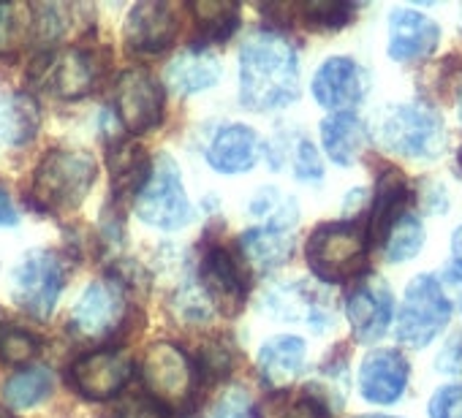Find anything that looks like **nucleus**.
Masks as SVG:
<instances>
[{"instance_id":"14","label":"nucleus","mask_w":462,"mask_h":418,"mask_svg":"<svg viewBox=\"0 0 462 418\" xmlns=\"http://www.w3.org/2000/svg\"><path fill=\"white\" fill-rule=\"evenodd\" d=\"M313 98L332 114L356 109L367 95V77L351 58H329L313 77Z\"/></svg>"},{"instance_id":"32","label":"nucleus","mask_w":462,"mask_h":418,"mask_svg":"<svg viewBox=\"0 0 462 418\" xmlns=\"http://www.w3.org/2000/svg\"><path fill=\"white\" fill-rule=\"evenodd\" d=\"M254 215L264 218V226H273V229H283V232H291L297 226V218H300V209H297V201L283 195L281 190L275 187H264L256 198H254Z\"/></svg>"},{"instance_id":"11","label":"nucleus","mask_w":462,"mask_h":418,"mask_svg":"<svg viewBox=\"0 0 462 418\" xmlns=\"http://www.w3.org/2000/svg\"><path fill=\"white\" fill-rule=\"evenodd\" d=\"M389 44L386 52L394 63L411 66L427 60L440 44V25L419 9L397 6L389 12Z\"/></svg>"},{"instance_id":"27","label":"nucleus","mask_w":462,"mask_h":418,"mask_svg":"<svg viewBox=\"0 0 462 418\" xmlns=\"http://www.w3.org/2000/svg\"><path fill=\"white\" fill-rule=\"evenodd\" d=\"M256 418H329L327 402L316 391H273L256 407Z\"/></svg>"},{"instance_id":"37","label":"nucleus","mask_w":462,"mask_h":418,"mask_svg":"<svg viewBox=\"0 0 462 418\" xmlns=\"http://www.w3.org/2000/svg\"><path fill=\"white\" fill-rule=\"evenodd\" d=\"M440 375H462V337H451L435 359Z\"/></svg>"},{"instance_id":"19","label":"nucleus","mask_w":462,"mask_h":418,"mask_svg":"<svg viewBox=\"0 0 462 418\" xmlns=\"http://www.w3.org/2000/svg\"><path fill=\"white\" fill-rule=\"evenodd\" d=\"M262 155V139L248 125H228L215 133L207 160L220 174H243L251 166H256Z\"/></svg>"},{"instance_id":"31","label":"nucleus","mask_w":462,"mask_h":418,"mask_svg":"<svg viewBox=\"0 0 462 418\" xmlns=\"http://www.w3.org/2000/svg\"><path fill=\"white\" fill-rule=\"evenodd\" d=\"M33 33V12L25 4L0 6V55H14Z\"/></svg>"},{"instance_id":"22","label":"nucleus","mask_w":462,"mask_h":418,"mask_svg":"<svg viewBox=\"0 0 462 418\" xmlns=\"http://www.w3.org/2000/svg\"><path fill=\"white\" fill-rule=\"evenodd\" d=\"M305 359H308V345L302 337L278 334L262 345L259 369H262L264 380H270L273 386H286L289 380H294L302 372Z\"/></svg>"},{"instance_id":"34","label":"nucleus","mask_w":462,"mask_h":418,"mask_svg":"<svg viewBox=\"0 0 462 418\" xmlns=\"http://www.w3.org/2000/svg\"><path fill=\"white\" fill-rule=\"evenodd\" d=\"M42 342L31 332L14 326V323H0V361L6 364H25L39 353Z\"/></svg>"},{"instance_id":"38","label":"nucleus","mask_w":462,"mask_h":418,"mask_svg":"<svg viewBox=\"0 0 462 418\" xmlns=\"http://www.w3.org/2000/svg\"><path fill=\"white\" fill-rule=\"evenodd\" d=\"M421 190H424L421 204H424L427 213H430V215H443L446 209H448L446 187H443L440 182H435V179H424V182H421Z\"/></svg>"},{"instance_id":"18","label":"nucleus","mask_w":462,"mask_h":418,"mask_svg":"<svg viewBox=\"0 0 462 418\" xmlns=\"http://www.w3.org/2000/svg\"><path fill=\"white\" fill-rule=\"evenodd\" d=\"M405 213H411V187H408V179H405V174L400 168L386 166L378 174L373 206H370V215H367L370 245H383L389 229Z\"/></svg>"},{"instance_id":"43","label":"nucleus","mask_w":462,"mask_h":418,"mask_svg":"<svg viewBox=\"0 0 462 418\" xmlns=\"http://www.w3.org/2000/svg\"><path fill=\"white\" fill-rule=\"evenodd\" d=\"M457 120H459V128H462V90H459V98H457Z\"/></svg>"},{"instance_id":"36","label":"nucleus","mask_w":462,"mask_h":418,"mask_svg":"<svg viewBox=\"0 0 462 418\" xmlns=\"http://www.w3.org/2000/svg\"><path fill=\"white\" fill-rule=\"evenodd\" d=\"M430 418H462V383L440 386L427 402Z\"/></svg>"},{"instance_id":"4","label":"nucleus","mask_w":462,"mask_h":418,"mask_svg":"<svg viewBox=\"0 0 462 418\" xmlns=\"http://www.w3.org/2000/svg\"><path fill=\"white\" fill-rule=\"evenodd\" d=\"M96 182V160L85 150H52L36 168L31 198L44 213L74 209Z\"/></svg>"},{"instance_id":"24","label":"nucleus","mask_w":462,"mask_h":418,"mask_svg":"<svg viewBox=\"0 0 462 418\" xmlns=\"http://www.w3.org/2000/svg\"><path fill=\"white\" fill-rule=\"evenodd\" d=\"M220 79V63L215 55L190 50L174 58L166 68V85L180 95H196L209 90Z\"/></svg>"},{"instance_id":"8","label":"nucleus","mask_w":462,"mask_h":418,"mask_svg":"<svg viewBox=\"0 0 462 418\" xmlns=\"http://www.w3.org/2000/svg\"><path fill=\"white\" fill-rule=\"evenodd\" d=\"M136 215L142 223L163 232H177L190 223V201L185 195L180 168L169 155L155 163L147 185L139 190Z\"/></svg>"},{"instance_id":"23","label":"nucleus","mask_w":462,"mask_h":418,"mask_svg":"<svg viewBox=\"0 0 462 418\" xmlns=\"http://www.w3.org/2000/svg\"><path fill=\"white\" fill-rule=\"evenodd\" d=\"M367 131L365 123L354 114V112H340V114H329L321 123V141H324V152L329 155L332 163L337 166H354L362 155Z\"/></svg>"},{"instance_id":"13","label":"nucleus","mask_w":462,"mask_h":418,"mask_svg":"<svg viewBox=\"0 0 462 418\" xmlns=\"http://www.w3.org/2000/svg\"><path fill=\"white\" fill-rule=\"evenodd\" d=\"M134 375V361L123 350L101 348L71 364V383L88 399H112Z\"/></svg>"},{"instance_id":"6","label":"nucleus","mask_w":462,"mask_h":418,"mask_svg":"<svg viewBox=\"0 0 462 418\" xmlns=\"http://www.w3.org/2000/svg\"><path fill=\"white\" fill-rule=\"evenodd\" d=\"M144 386L152 404L166 413H188L196 396V367L188 353L171 342H158L144 356Z\"/></svg>"},{"instance_id":"12","label":"nucleus","mask_w":462,"mask_h":418,"mask_svg":"<svg viewBox=\"0 0 462 418\" xmlns=\"http://www.w3.org/2000/svg\"><path fill=\"white\" fill-rule=\"evenodd\" d=\"M411 380V364L397 348H375L362 359L359 394L370 404H394L402 399Z\"/></svg>"},{"instance_id":"3","label":"nucleus","mask_w":462,"mask_h":418,"mask_svg":"<svg viewBox=\"0 0 462 418\" xmlns=\"http://www.w3.org/2000/svg\"><path fill=\"white\" fill-rule=\"evenodd\" d=\"M370 256V234L367 221L348 218L335 223H321L305 248V259L310 272L329 286H343L367 269Z\"/></svg>"},{"instance_id":"39","label":"nucleus","mask_w":462,"mask_h":418,"mask_svg":"<svg viewBox=\"0 0 462 418\" xmlns=\"http://www.w3.org/2000/svg\"><path fill=\"white\" fill-rule=\"evenodd\" d=\"M245 413H248V396H245V391L235 388L220 399L212 418H245Z\"/></svg>"},{"instance_id":"40","label":"nucleus","mask_w":462,"mask_h":418,"mask_svg":"<svg viewBox=\"0 0 462 418\" xmlns=\"http://www.w3.org/2000/svg\"><path fill=\"white\" fill-rule=\"evenodd\" d=\"M104 418H158V407L144 399H128L115 410H109Z\"/></svg>"},{"instance_id":"45","label":"nucleus","mask_w":462,"mask_h":418,"mask_svg":"<svg viewBox=\"0 0 462 418\" xmlns=\"http://www.w3.org/2000/svg\"><path fill=\"white\" fill-rule=\"evenodd\" d=\"M0 418H12V413H6L4 407H0Z\"/></svg>"},{"instance_id":"20","label":"nucleus","mask_w":462,"mask_h":418,"mask_svg":"<svg viewBox=\"0 0 462 418\" xmlns=\"http://www.w3.org/2000/svg\"><path fill=\"white\" fill-rule=\"evenodd\" d=\"M123 310L120 291L109 283H90L77 299L71 313V326L85 337H101L115 329Z\"/></svg>"},{"instance_id":"44","label":"nucleus","mask_w":462,"mask_h":418,"mask_svg":"<svg viewBox=\"0 0 462 418\" xmlns=\"http://www.w3.org/2000/svg\"><path fill=\"white\" fill-rule=\"evenodd\" d=\"M359 418H400V415H359Z\"/></svg>"},{"instance_id":"2","label":"nucleus","mask_w":462,"mask_h":418,"mask_svg":"<svg viewBox=\"0 0 462 418\" xmlns=\"http://www.w3.org/2000/svg\"><path fill=\"white\" fill-rule=\"evenodd\" d=\"M375 139L383 150L408 160H438L448 150V131L438 109L427 101H405L386 106L375 125Z\"/></svg>"},{"instance_id":"28","label":"nucleus","mask_w":462,"mask_h":418,"mask_svg":"<svg viewBox=\"0 0 462 418\" xmlns=\"http://www.w3.org/2000/svg\"><path fill=\"white\" fill-rule=\"evenodd\" d=\"M421 245H424V226H421V221L416 218V213L411 209V213H405L389 229V234H386L381 248H383L389 264H405V261L419 256Z\"/></svg>"},{"instance_id":"35","label":"nucleus","mask_w":462,"mask_h":418,"mask_svg":"<svg viewBox=\"0 0 462 418\" xmlns=\"http://www.w3.org/2000/svg\"><path fill=\"white\" fill-rule=\"evenodd\" d=\"M294 174H297L300 182H308V185H316V182L324 179L321 155L313 147V141H308V139H300L297 141V150H294Z\"/></svg>"},{"instance_id":"29","label":"nucleus","mask_w":462,"mask_h":418,"mask_svg":"<svg viewBox=\"0 0 462 418\" xmlns=\"http://www.w3.org/2000/svg\"><path fill=\"white\" fill-rule=\"evenodd\" d=\"M52 386H55L52 372L44 369V367H33V369L17 372V375L6 383L4 396H6V402H9L12 407L25 410V407H33V404L44 402V399L52 394Z\"/></svg>"},{"instance_id":"21","label":"nucleus","mask_w":462,"mask_h":418,"mask_svg":"<svg viewBox=\"0 0 462 418\" xmlns=\"http://www.w3.org/2000/svg\"><path fill=\"white\" fill-rule=\"evenodd\" d=\"M44 82L60 98H82L93 90L96 82V60L85 50H69L58 55H47L44 60Z\"/></svg>"},{"instance_id":"42","label":"nucleus","mask_w":462,"mask_h":418,"mask_svg":"<svg viewBox=\"0 0 462 418\" xmlns=\"http://www.w3.org/2000/svg\"><path fill=\"white\" fill-rule=\"evenodd\" d=\"M17 209L9 198V193L0 187V226H17Z\"/></svg>"},{"instance_id":"15","label":"nucleus","mask_w":462,"mask_h":418,"mask_svg":"<svg viewBox=\"0 0 462 418\" xmlns=\"http://www.w3.org/2000/svg\"><path fill=\"white\" fill-rule=\"evenodd\" d=\"M177 28L180 25L171 6L161 4V0H144L128 12L125 44L139 55H158L174 44Z\"/></svg>"},{"instance_id":"25","label":"nucleus","mask_w":462,"mask_h":418,"mask_svg":"<svg viewBox=\"0 0 462 418\" xmlns=\"http://www.w3.org/2000/svg\"><path fill=\"white\" fill-rule=\"evenodd\" d=\"M42 125V112L33 95L28 93H9L0 98V141L23 147L33 141Z\"/></svg>"},{"instance_id":"46","label":"nucleus","mask_w":462,"mask_h":418,"mask_svg":"<svg viewBox=\"0 0 462 418\" xmlns=\"http://www.w3.org/2000/svg\"><path fill=\"white\" fill-rule=\"evenodd\" d=\"M457 168L462 171V150H459V160H457Z\"/></svg>"},{"instance_id":"1","label":"nucleus","mask_w":462,"mask_h":418,"mask_svg":"<svg viewBox=\"0 0 462 418\" xmlns=\"http://www.w3.org/2000/svg\"><path fill=\"white\" fill-rule=\"evenodd\" d=\"M240 98L251 112H273L300 98V58L281 33L262 31L240 52Z\"/></svg>"},{"instance_id":"16","label":"nucleus","mask_w":462,"mask_h":418,"mask_svg":"<svg viewBox=\"0 0 462 418\" xmlns=\"http://www.w3.org/2000/svg\"><path fill=\"white\" fill-rule=\"evenodd\" d=\"M346 315L351 321L354 334L362 342H375L381 340L394 318V299L392 291L383 280L362 283L351 291L346 299Z\"/></svg>"},{"instance_id":"7","label":"nucleus","mask_w":462,"mask_h":418,"mask_svg":"<svg viewBox=\"0 0 462 418\" xmlns=\"http://www.w3.org/2000/svg\"><path fill=\"white\" fill-rule=\"evenodd\" d=\"M66 283V267L52 250H31L12 269V296L33 318H50Z\"/></svg>"},{"instance_id":"17","label":"nucleus","mask_w":462,"mask_h":418,"mask_svg":"<svg viewBox=\"0 0 462 418\" xmlns=\"http://www.w3.org/2000/svg\"><path fill=\"white\" fill-rule=\"evenodd\" d=\"M267 310L283 321H305L316 334L332 329L335 323L329 299L305 283H286L273 288L267 294Z\"/></svg>"},{"instance_id":"33","label":"nucleus","mask_w":462,"mask_h":418,"mask_svg":"<svg viewBox=\"0 0 462 418\" xmlns=\"http://www.w3.org/2000/svg\"><path fill=\"white\" fill-rule=\"evenodd\" d=\"M354 14L356 6L346 4V0H310V4L300 6V17L305 20V25L319 31H340L354 20Z\"/></svg>"},{"instance_id":"41","label":"nucleus","mask_w":462,"mask_h":418,"mask_svg":"<svg viewBox=\"0 0 462 418\" xmlns=\"http://www.w3.org/2000/svg\"><path fill=\"white\" fill-rule=\"evenodd\" d=\"M446 275L457 286H462V226L454 229V234H451V261L446 267Z\"/></svg>"},{"instance_id":"5","label":"nucleus","mask_w":462,"mask_h":418,"mask_svg":"<svg viewBox=\"0 0 462 418\" xmlns=\"http://www.w3.org/2000/svg\"><path fill=\"white\" fill-rule=\"evenodd\" d=\"M451 321V296L446 294L443 283L435 275H416L405 294L397 313L394 334L408 348H427Z\"/></svg>"},{"instance_id":"10","label":"nucleus","mask_w":462,"mask_h":418,"mask_svg":"<svg viewBox=\"0 0 462 418\" xmlns=\"http://www.w3.org/2000/svg\"><path fill=\"white\" fill-rule=\"evenodd\" d=\"M201 286L217 313L228 318H235L243 310L248 296V277L240 267V259L220 245L209 248L201 259Z\"/></svg>"},{"instance_id":"26","label":"nucleus","mask_w":462,"mask_h":418,"mask_svg":"<svg viewBox=\"0 0 462 418\" xmlns=\"http://www.w3.org/2000/svg\"><path fill=\"white\" fill-rule=\"evenodd\" d=\"M240 245H243L245 259L256 269H264V272L283 267L291 259V253H294V237H291V232L273 229V226H259V229L245 232L243 240H240Z\"/></svg>"},{"instance_id":"30","label":"nucleus","mask_w":462,"mask_h":418,"mask_svg":"<svg viewBox=\"0 0 462 418\" xmlns=\"http://www.w3.org/2000/svg\"><path fill=\"white\" fill-rule=\"evenodd\" d=\"M193 14L207 41H226L240 23V12L235 4H209V0H204V4H193Z\"/></svg>"},{"instance_id":"9","label":"nucleus","mask_w":462,"mask_h":418,"mask_svg":"<svg viewBox=\"0 0 462 418\" xmlns=\"http://www.w3.org/2000/svg\"><path fill=\"white\" fill-rule=\"evenodd\" d=\"M115 109L128 131H152L163 120V90L147 71L131 68L117 79Z\"/></svg>"}]
</instances>
